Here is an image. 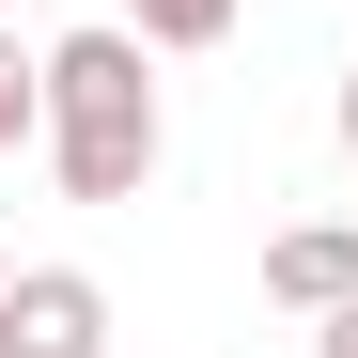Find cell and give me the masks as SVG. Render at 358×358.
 Segmentation results:
<instances>
[{
  "instance_id": "6da1fadb",
  "label": "cell",
  "mask_w": 358,
  "mask_h": 358,
  "mask_svg": "<svg viewBox=\"0 0 358 358\" xmlns=\"http://www.w3.org/2000/svg\"><path fill=\"white\" fill-rule=\"evenodd\" d=\"M47 171H63V203H141L156 187L141 31H63V47H47Z\"/></svg>"
},
{
  "instance_id": "7a4b0ae2",
  "label": "cell",
  "mask_w": 358,
  "mask_h": 358,
  "mask_svg": "<svg viewBox=\"0 0 358 358\" xmlns=\"http://www.w3.org/2000/svg\"><path fill=\"white\" fill-rule=\"evenodd\" d=\"M0 358H109V296L78 265H16V296H0Z\"/></svg>"
},
{
  "instance_id": "3957f363",
  "label": "cell",
  "mask_w": 358,
  "mask_h": 358,
  "mask_svg": "<svg viewBox=\"0 0 358 358\" xmlns=\"http://www.w3.org/2000/svg\"><path fill=\"white\" fill-rule=\"evenodd\" d=\"M265 296L280 312H343L358 296V218H280L265 234Z\"/></svg>"
},
{
  "instance_id": "277c9868",
  "label": "cell",
  "mask_w": 358,
  "mask_h": 358,
  "mask_svg": "<svg viewBox=\"0 0 358 358\" xmlns=\"http://www.w3.org/2000/svg\"><path fill=\"white\" fill-rule=\"evenodd\" d=\"M125 16H141V47H218L234 0H125Z\"/></svg>"
},
{
  "instance_id": "5b68a950",
  "label": "cell",
  "mask_w": 358,
  "mask_h": 358,
  "mask_svg": "<svg viewBox=\"0 0 358 358\" xmlns=\"http://www.w3.org/2000/svg\"><path fill=\"white\" fill-rule=\"evenodd\" d=\"M31 125H47V63H0V156H16Z\"/></svg>"
},
{
  "instance_id": "8992f818",
  "label": "cell",
  "mask_w": 358,
  "mask_h": 358,
  "mask_svg": "<svg viewBox=\"0 0 358 358\" xmlns=\"http://www.w3.org/2000/svg\"><path fill=\"white\" fill-rule=\"evenodd\" d=\"M312 327H327V358H358V296H343V312H312Z\"/></svg>"
},
{
  "instance_id": "52a82bcc",
  "label": "cell",
  "mask_w": 358,
  "mask_h": 358,
  "mask_svg": "<svg viewBox=\"0 0 358 358\" xmlns=\"http://www.w3.org/2000/svg\"><path fill=\"white\" fill-rule=\"evenodd\" d=\"M343 156H358V78H343Z\"/></svg>"
},
{
  "instance_id": "ba28073f",
  "label": "cell",
  "mask_w": 358,
  "mask_h": 358,
  "mask_svg": "<svg viewBox=\"0 0 358 358\" xmlns=\"http://www.w3.org/2000/svg\"><path fill=\"white\" fill-rule=\"evenodd\" d=\"M0 296H16V265H0Z\"/></svg>"
}]
</instances>
